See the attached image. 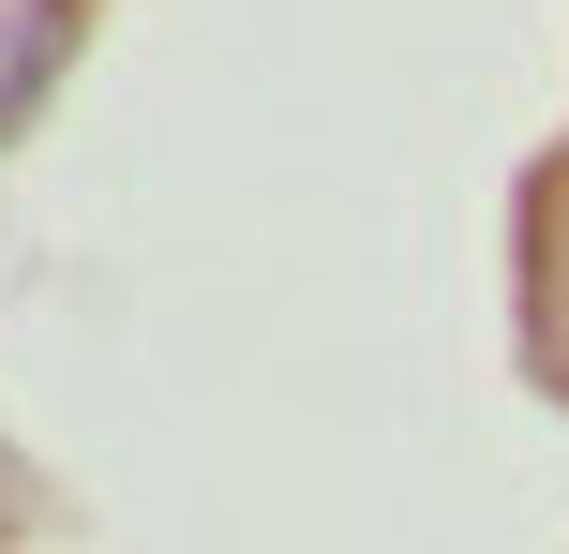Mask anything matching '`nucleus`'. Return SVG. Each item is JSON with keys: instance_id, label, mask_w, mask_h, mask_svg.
<instances>
[{"instance_id": "nucleus-1", "label": "nucleus", "mask_w": 569, "mask_h": 554, "mask_svg": "<svg viewBox=\"0 0 569 554\" xmlns=\"http://www.w3.org/2000/svg\"><path fill=\"white\" fill-rule=\"evenodd\" d=\"M46 60H60V0H0V120L46 90Z\"/></svg>"}]
</instances>
